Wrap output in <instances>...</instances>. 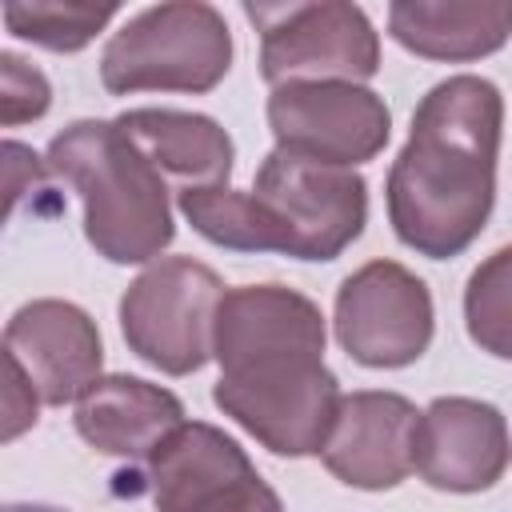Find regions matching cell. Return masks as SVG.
<instances>
[{"label":"cell","instance_id":"obj_14","mask_svg":"<svg viewBox=\"0 0 512 512\" xmlns=\"http://www.w3.org/2000/svg\"><path fill=\"white\" fill-rule=\"evenodd\" d=\"M76 432L108 456L152 460V452L184 424V404L136 376H100L76 400Z\"/></svg>","mask_w":512,"mask_h":512},{"label":"cell","instance_id":"obj_2","mask_svg":"<svg viewBox=\"0 0 512 512\" xmlns=\"http://www.w3.org/2000/svg\"><path fill=\"white\" fill-rule=\"evenodd\" d=\"M504 100L484 76L440 80L412 116L408 144L388 172V220L420 256L464 252L496 200Z\"/></svg>","mask_w":512,"mask_h":512},{"label":"cell","instance_id":"obj_19","mask_svg":"<svg viewBox=\"0 0 512 512\" xmlns=\"http://www.w3.org/2000/svg\"><path fill=\"white\" fill-rule=\"evenodd\" d=\"M116 16V4H4V24L20 40H32L52 52H76L84 48L108 20Z\"/></svg>","mask_w":512,"mask_h":512},{"label":"cell","instance_id":"obj_1","mask_svg":"<svg viewBox=\"0 0 512 512\" xmlns=\"http://www.w3.org/2000/svg\"><path fill=\"white\" fill-rule=\"evenodd\" d=\"M212 356L224 416L280 456L324 452L344 396L324 368V316L308 296L284 284L224 292Z\"/></svg>","mask_w":512,"mask_h":512},{"label":"cell","instance_id":"obj_3","mask_svg":"<svg viewBox=\"0 0 512 512\" xmlns=\"http://www.w3.org/2000/svg\"><path fill=\"white\" fill-rule=\"evenodd\" d=\"M48 168L84 200V236L112 264H140L172 244L164 172L116 120H76L48 144Z\"/></svg>","mask_w":512,"mask_h":512},{"label":"cell","instance_id":"obj_9","mask_svg":"<svg viewBox=\"0 0 512 512\" xmlns=\"http://www.w3.org/2000/svg\"><path fill=\"white\" fill-rule=\"evenodd\" d=\"M160 512H284L244 448L212 424H180L144 468Z\"/></svg>","mask_w":512,"mask_h":512},{"label":"cell","instance_id":"obj_4","mask_svg":"<svg viewBox=\"0 0 512 512\" xmlns=\"http://www.w3.org/2000/svg\"><path fill=\"white\" fill-rule=\"evenodd\" d=\"M232 64V36L224 16L200 0L156 4L132 16L100 56L108 92H208Z\"/></svg>","mask_w":512,"mask_h":512},{"label":"cell","instance_id":"obj_22","mask_svg":"<svg viewBox=\"0 0 512 512\" xmlns=\"http://www.w3.org/2000/svg\"><path fill=\"white\" fill-rule=\"evenodd\" d=\"M4 512H60V508H48V504H8Z\"/></svg>","mask_w":512,"mask_h":512},{"label":"cell","instance_id":"obj_21","mask_svg":"<svg viewBox=\"0 0 512 512\" xmlns=\"http://www.w3.org/2000/svg\"><path fill=\"white\" fill-rule=\"evenodd\" d=\"M36 404L40 396L28 376L12 360H4V440H16L28 424H36Z\"/></svg>","mask_w":512,"mask_h":512},{"label":"cell","instance_id":"obj_5","mask_svg":"<svg viewBox=\"0 0 512 512\" xmlns=\"http://www.w3.org/2000/svg\"><path fill=\"white\" fill-rule=\"evenodd\" d=\"M220 300L224 284L208 264L168 256L128 284L120 300V332L144 364L168 376H188L212 356Z\"/></svg>","mask_w":512,"mask_h":512},{"label":"cell","instance_id":"obj_20","mask_svg":"<svg viewBox=\"0 0 512 512\" xmlns=\"http://www.w3.org/2000/svg\"><path fill=\"white\" fill-rule=\"evenodd\" d=\"M48 100H52L48 80L32 64H24L16 52H4L0 56V120L8 128L36 120L48 112Z\"/></svg>","mask_w":512,"mask_h":512},{"label":"cell","instance_id":"obj_13","mask_svg":"<svg viewBox=\"0 0 512 512\" xmlns=\"http://www.w3.org/2000/svg\"><path fill=\"white\" fill-rule=\"evenodd\" d=\"M420 412L396 392H352L336 408V424L324 444V468L364 492L396 488L416 464Z\"/></svg>","mask_w":512,"mask_h":512},{"label":"cell","instance_id":"obj_15","mask_svg":"<svg viewBox=\"0 0 512 512\" xmlns=\"http://www.w3.org/2000/svg\"><path fill=\"white\" fill-rule=\"evenodd\" d=\"M388 32L428 60H480L512 36L508 0H396Z\"/></svg>","mask_w":512,"mask_h":512},{"label":"cell","instance_id":"obj_12","mask_svg":"<svg viewBox=\"0 0 512 512\" xmlns=\"http://www.w3.org/2000/svg\"><path fill=\"white\" fill-rule=\"evenodd\" d=\"M412 464L440 492H484L508 464V424L484 400L440 396L416 420Z\"/></svg>","mask_w":512,"mask_h":512},{"label":"cell","instance_id":"obj_7","mask_svg":"<svg viewBox=\"0 0 512 512\" xmlns=\"http://www.w3.org/2000/svg\"><path fill=\"white\" fill-rule=\"evenodd\" d=\"M260 32V72L268 84L292 80H368L380 68V40L348 0L244 4Z\"/></svg>","mask_w":512,"mask_h":512},{"label":"cell","instance_id":"obj_11","mask_svg":"<svg viewBox=\"0 0 512 512\" xmlns=\"http://www.w3.org/2000/svg\"><path fill=\"white\" fill-rule=\"evenodd\" d=\"M4 360H12L44 404L80 400L100 380V332L84 308L68 300H32L4 328Z\"/></svg>","mask_w":512,"mask_h":512},{"label":"cell","instance_id":"obj_18","mask_svg":"<svg viewBox=\"0 0 512 512\" xmlns=\"http://www.w3.org/2000/svg\"><path fill=\"white\" fill-rule=\"evenodd\" d=\"M464 320H468V336L484 352L512 360V244L492 252L468 276Z\"/></svg>","mask_w":512,"mask_h":512},{"label":"cell","instance_id":"obj_8","mask_svg":"<svg viewBox=\"0 0 512 512\" xmlns=\"http://www.w3.org/2000/svg\"><path fill=\"white\" fill-rule=\"evenodd\" d=\"M268 128L276 148L352 168L388 144L392 116L372 88L348 80H292L268 96Z\"/></svg>","mask_w":512,"mask_h":512},{"label":"cell","instance_id":"obj_16","mask_svg":"<svg viewBox=\"0 0 512 512\" xmlns=\"http://www.w3.org/2000/svg\"><path fill=\"white\" fill-rule=\"evenodd\" d=\"M116 124L148 152V160L160 172L184 180V188L228 184L232 140L212 116L176 108H132Z\"/></svg>","mask_w":512,"mask_h":512},{"label":"cell","instance_id":"obj_6","mask_svg":"<svg viewBox=\"0 0 512 512\" xmlns=\"http://www.w3.org/2000/svg\"><path fill=\"white\" fill-rule=\"evenodd\" d=\"M252 196L264 204L280 252L296 260H336L368 216V188L352 168L316 164L284 148L264 156Z\"/></svg>","mask_w":512,"mask_h":512},{"label":"cell","instance_id":"obj_10","mask_svg":"<svg viewBox=\"0 0 512 512\" xmlns=\"http://www.w3.org/2000/svg\"><path fill=\"white\" fill-rule=\"evenodd\" d=\"M336 340L364 368H404L432 340V296L396 260L356 268L336 292Z\"/></svg>","mask_w":512,"mask_h":512},{"label":"cell","instance_id":"obj_17","mask_svg":"<svg viewBox=\"0 0 512 512\" xmlns=\"http://www.w3.org/2000/svg\"><path fill=\"white\" fill-rule=\"evenodd\" d=\"M176 200L204 240L236 252H280V236L252 192H240L232 184H196L180 188Z\"/></svg>","mask_w":512,"mask_h":512}]
</instances>
